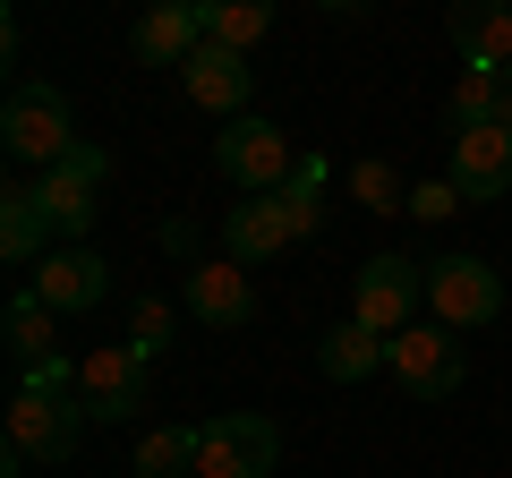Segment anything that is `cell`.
<instances>
[{"instance_id":"6da1fadb","label":"cell","mask_w":512,"mask_h":478,"mask_svg":"<svg viewBox=\"0 0 512 478\" xmlns=\"http://www.w3.org/2000/svg\"><path fill=\"white\" fill-rule=\"evenodd\" d=\"M0 146L18 171H52L60 154L77 146V120H69V94L43 86V77H18L9 103H0Z\"/></svg>"},{"instance_id":"7a4b0ae2","label":"cell","mask_w":512,"mask_h":478,"mask_svg":"<svg viewBox=\"0 0 512 478\" xmlns=\"http://www.w3.org/2000/svg\"><path fill=\"white\" fill-rule=\"evenodd\" d=\"M214 171L239 188V197H282L291 188V171H299V146L274 129V120H222V137H214Z\"/></svg>"},{"instance_id":"3957f363","label":"cell","mask_w":512,"mask_h":478,"mask_svg":"<svg viewBox=\"0 0 512 478\" xmlns=\"http://www.w3.org/2000/svg\"><path fill=\"white\" fill-rule=\"evenodd\" d=\"M384 368H393V385L410 402H453L461 376H470V350H461L453 325H402L393 350H384Z\"/></svg>"},{"instance_id":"277c9868","label":"cell","mask_w":512,"mask_h":478,"mask_svg":"<svg viewBox=\"0 0 512 478\" xmlns=\"http://www.w3.org/2000/svg\"><path fill=\"white\" fill-rule=\"evenodd\" d=\"M103 146H86L77 137L69 154H60L52 171H35V197H43V214H52V239H69V248H86V231H94V214H103Z\"/></svg>"},{"instance_id":"5b68a950","label":"cell","mask_w":512,"mask_h":478,"mask_svg":"<svg viewBox=\"0 0 512 478\" xmlns=\"http://www.w3.org/2000/svg\"><path fill=\"white\" fill-rule=\"evenodd\" d=\"M274 461H282V427L256 410L197 427V478H274Z\"/></svg>"},{"instance_id":"8992f818","label":"cell","mask_w":512,"mask_h":478,"mask_svg":"<svg viewBox=\"0 0 512 478\" xmlns=\"http://www.w3.org/2000/svg\"><path fill=\"white\" fill-rule=\"evenodd\" d=\"M86 402L77 393H35V385H18V402H9V453H26V461H69L77 444H86Z\"/></svg>"},{"instance_id":"52a82bcc","label":"cell","mask_w":512,"mask_h":478,"mask_svg":"<svg viewBox=\"0 0 512 478\" xmlns=\"http://www.w3.org/2000/svg\"><path fill=\"white\" fill-rule=\"evenodd\" d=\"M427 308H436V325H453V333L495 325V316H504V282H495L487 257H436L427 265Z\"/></svg>"},{"instance_id":"ba28073f","label":"cell","mask_w":512,"mask_h":478,"mask_svg":"<svg viewBox=\"0 0 512 478\" xmlns=\"http://www.w3.org/2000/svg\"><path fill=\"white\" fill-rule=\"evenodd\" d=\"M146 368L154 359H137L128 342L86 350V359H77V402H86V419H103V427L137 419V410H146Z\"/></svg>"},{"instance_id":"9c48e42d","label":"cell","mask_w":512,"mask_h":478,"mask_svg":"<svg viewBox=\"0 0 512 478\" xmlns=\"http://www.w3.org/2000/svg\"><path fill=\"white\" fill-rule=\"evenodd\" d=\"M419 299H427V274H419L410 257H367L359 282H350V316H359L367 333H384V342L410 325V308H419Z\"/></svg>"},{"instance_id":"30bf717a","label":"cell","mask_w":512,"mask_h":478,"mask_svg":"<svg viewBox=\"0 0 512 478\" xmlns=\"http://www.w3.org/2000/svg\"><path fill=\"white\" fill-rule=\"evenodd\" d=\"M205 43V0H146L128 26V52L146 69H188V52Z\"/></svg>"},{"instance_id":"8fae6325","label":"cell","mask_w":512,"mask_h":478,"mask_svg":"<svg viewBox=\"0 0 512 478\" xmlns=\"http://www.w3.org/2000/svg\"><path fill=\"white\" fill-rule=\"evenodd\" d=\"M188 316L214 325V333H248L256 325V274H248V265H231V257L188 265Z\"/></svg>"},{"instance_id":"7c38bea8","label":"cell","mask_w":512,"mask_h":478,"mask_svg":"<svg viewBox=\"0 0 512 478\" xmlns=\"http://www.w3.org/2000/svg\"><path fill=\"white\" fill-rule=\"evenodd\" d=\"M180 77H188V103H197V111H222V120H239V111H248V94H256L248 52H231V43H197Z\"/></svg>"},{"instance_id":"4fadbf2b","label":"cell","mask_w":512,"mask_h":478,"mask_svg":"<svg viewBox=\"0 0 512 478\" xmlns=\"http://www.w3.org/2000/svg\"><path fill=\"white\" fill-rule=\"evenodd\" d=\"M35 299L60 308V316H86V308L111 299V265L94 257V248H52V257L35 265Z\"/></svg>"},{"instance_id":"5bb4252c","label":"cell","mask_w":512,"mask_h":478,"mask_svg":"<svg viewBox=\"0 0 512 478\" xmlns=\"http://www.w3.org/2000/svg\"><path fill=\"white\" fill-rule=\"evenodd\" d=\"M444 180H453L461 197H512V129H504V120L461 129V137H453V171H444Z\"/></svg>"},{"instance_id":"9a60e30c","label":"cell","mask_w":512,"mask_h":478,"mask_svg":"<svg viewBox=\"0 0 512 478\" xmlns=\"http://www.w3.org/2000/svg\"><path fill=\"white\" fill-rule=\"evenodd\" d=\"M444 35L478 69H512V0H453L444 9Z\"/></svg>"},{"instance_id":"2e32d148","label":"cell","mask_w":512,"mask_h":478,"mask_svg":"<svg viewBox=\"0 0 512 478\" xmlns=\"http://www.w3.org/2000/svg\"><path fill=\"white\" fill-rule=\"evenodd\" d=\"M291 248V214H282V197H248V205H231L222 214V257L231 265H265V257H282Z\"/></svg>"},{"instance_id":"e0dca14e","label":"cell","mask_w":512,"mask_h":478,"mask_svg":"<svg viewBox=\"0 0 512 478\" xmlns=\"http://www.w3.org/2000/svg\"><path fill=\"white\" fill-rule=\"evenodd\" d=\"M0 257H9V265H43V257H52V214H43L35 180L0 188Z\"/></svg>"},{"instance_id":"ac0fdd59","label":"cell","mask_w":512,"mask_h":478,"mask_svg":"<svg viewBox=\"0 0 512 478\" xmlns=\"http://www.w3.org/2000/svg\"><path fill=\"white\" fill-rule=\"evenodd\" d=\"M384 350H393V342H384V333H367L359 316H350V325H333L325 342H316V368H325L333 385H367V376L384 368Z\"/></svg>"},{"instance_id":"d6986e66","label":"cell","mask_w":512,"mask_h":478,"mask_svg":"<svg viewBox=\"0 0 512 478\" xmlns=\"http://www.w3.org/2000/svg\"><path fill=\"white\" fill-rule=\"evenodd\" d=\"M52 316H60V308H43L35 291H18V299H9L0 333H9V359H18V368H52V359H60V333H52Z\"/></svg>"},{"instance_id":"ffe728a7","label":"cell","mask_w":512,"mask_h":478,"mask_svg":"<svg viewBox=\"0 0 512 478\" xmlns=\"http://www.w3.org/2000/svg\"><path fill=\"white\" fill-rule=\"evenodd\" d=\"M504 103H512L504 69H478V60H461V86H453V103H444V120H453V137H461V129H487V120H504Z\"/></svg>"},{"instance_id":"44dd1931","label":"cell","mask_w":512,"mask_h":478,"mask_svg":"<svg viewBox=\"0 0 512 478\" xmlns=\"http://www.w3.org/2000/svg\"><path fill=\"white\" fill-rule=\"evenodd\" d=\"M274 26V0H205V43H231V52H256Z\"/></svg>"},{"instance_id":"7402d4cb","label":"cell","mask_w":512,"mask_h":478,"mask_svg":"<svg viewBox=\"0 0 512 478\" xmlns=\"http://www.w3.org/2000/svg\"><path fill=\"white\" fill-rule=\"evenodd\" d=\"M282 214H291V239H316V231H325V154H299L291 188H282Z\"/></svg>"},{"instance_id":"603a6c76","label":"cell","mask_w":512,"mask_h":478,"mask_svg":"<svg viewBox=\"0 0 512 478\" xmlns=\"http://www.w3.org/2000/svg\"><path fill=\"white\" fill-rule=\"evenodd\" d=\"M197 470V427H154L137 436V478H188Z\"/></svg>"},{"instance_id":"cb8c5ba5","label":"cell","mask_w":512,"mask_h":478,"mask_svg":"<svg viewBox=\"0 0 512 478\" xmlns=\"http://www.w3.org/2000/svg\"><path fill=\"white\" fill-rule=\"evenodd\" d=\"M171 333H180V308H171V299H137V308H128V350H137V359H163Z\"/></svg>"},{"instance_id":"d4e9b609","label":"cell","mask_w":512,"mask_h":478,"mask_svg":"<svg viewBox=\"0 0 512 478\" xmlns=\"http://www.w3.org/2000/svg\"><path fill=\"white\" fill-rule=\"evenodd\" d=\"M350 197H359L367 214H393V205H410V188L393 180V163H350Z\"/></svg>"},{"instance_id":"484cf974","label":"cell","mask_w":512,"mask_h":478,"mask_svg":"<svg viewBox=\"0 0 512 478\" xmlns=\"http://www.w3.org/2000/svg\"><path fill=\"white\" fill-rule=\"evenodd\" d=\"M453 205H461V188H453V180H419V188H410V205H402V214H419V222H444Z\"/></svg>"},{"instance_id":"4316f807","label":"cell","mask_w":512,"mask_h":478,"mask_svg":"<svg viewBox=\"0 0 512 478\" xmlns=\"http://www.w3.org/2000/svg\"><path fill=\"white\" fill-rule=\"evenodd\" d=\"M316 9H367V0H316Z\"/></svg>"},{"instance_id":"83f0119b","label":"cell","mask_w":512,"mask_h":478,"mask_svg":"<svg viewBox=\"0 0 512 478\" xmlns=\"http://www.w3.org/2000/svg\"><path fill=\"white\" fill-rule=\"evenodd\" d=\"M504 86H512V69H504Z\"/></svg>"}]
</instances>
